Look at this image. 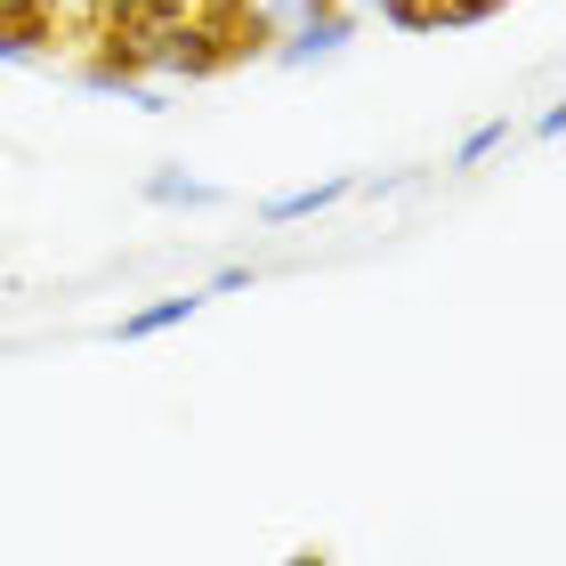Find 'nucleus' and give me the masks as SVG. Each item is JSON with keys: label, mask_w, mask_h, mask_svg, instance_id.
<instances>
[{"label": "nucleus", "mask_w": 566, "mask_h": 566, "mask_svg": "<svg viewBox=\"0 0 566 566\" xmlns=\"http://www.w3.org/2000/svg\"><path fill=\"white\" fill-rule=\"evenodd\" d=\"M348 41H356V9H348V0H324L307 24H292V33L275 41V65H292V73L300 65H324V57H340Z\"/></svg>", "instance_id": "obj_1"}, {"label": "nucleus", "mask_w": 566, "mask_h": 566, "mask_svg": "<svg viewBox=\"0 0 566 566\" xmlns=\"http://www.w3.org/2000/svg\"><path fill=\"white\" fill-rule=\"evenodd\" d=\"M178 17H187V0H114V9H106V33H114L122 57H138V49H146L154 33H170Z\"/></svg>", "instance_id": "obj_2"}, {"label": "nucleus", "mask_w": 566, "mask_h": 566, "mask_svg": "<svg viewBox=\"0 0 566 566\" xmlns=\"http://www.w3.org/2000/svg\"><path fill=\"white\" fill-rule=\"evenodd\" d=\"M324 0H235V17H243V33H235V49H275L292 24H307Z\"/></svg>", "instance_id": "obj_3"}, {"label": "nucleus", "mask_w": 566, "mask_h": 566, "mask_svg": "<svg viewBox=\"0 0 566 566\" xmlns=\"http://www.w3.org/2000/svg\"><path fill=\"white\" fill-rule=\"evenodd\" d=\"M356 195V178H316V187H292V195H275L268 202V227H300V219H316V211H332V202H348Z\"/></svg>", "instance_id": "obj_4"}, {"label": "nucleus", "mask_w": 566, "mask_h": 566, "mask_svg": "<svg viewBox=\"0 0 566 566\" xmlns=\"http://www.w3.org/2000/svg\"><path fill=\"white\" fill-rule=\"evenodd\" d=\"M202 307V292H170V300H146V307H130V316L114 324V340H154V332H170V324H187Z\"/></svg>", "instance_id": "obj_5"}, {"label": "nucleus", "mask_w": 566, "mask_h": 566, "mask_svg": "<svg viewBox=\"0 0 566 566\" xmlns=\"http://www.w3.org/2000/svg\"><path fill=\"white\" fill-rule=\"evenodd\" d=\"M146 202H163V211H211L219 187H202V178H187V170H154L146 178Z\"/></svg>", "instance_id": "obj_6"}, {"label": "nucleus", "mask_w": 566, "mask_h": 566, "mask_svg": "<svg viewBox=\"0 0 566 566\" xmlns=\"http://www.w3.org/2000/svg\"><path fill=\"white\" fill-rule=\"evenodd\" d=\"M502 146H510V122H478V130L461 138V154H453V170H478V163H494Z\"/></svg>", "instance_id": "obj_7"}, {"label": "nucleus", "mask_w": 566, "mask_h": 566, "mask_svg": "<svg viewBox=\"0 0 566 566\" xmlns=\"http://www.w3.org/2000/svg\"><path fill=\"white\" fill-rule=\"evenodd\" d=\"M380 17H389L397 33H429V24H437V0H389Z\"/></svg>", "instance_id": "obj_8"}, {"label": "nucleus", "mask_w": 566, "mask_h": 566, "mask_svg": "<svg viewBox=\"0 0 566 566\" xmlns=\"http://www.w3.org/2000/svg\"><path fill=\"white\" fill-rule=\"evenodd\" d=\"M243 283H251V268H219V275H211V292H202V300H219V292H243Z\"/></svg>", "instance_id": "obj_9"}, {"label": "nucleus", "mask_w": 566, "mask_h": 566, "mask_svg": "<svg viewBox=\"0 0 566 566\" xmlns=\"http://www.w3.org/2000/svg\"><path fill=\"white\" fill-rule=\"evenodd\" d=\"M283 566H332V558H316V551H300V558H283Z\"/></svg>", "instance_id": "obj_10"}, {"label": "nucleus", "mask_w": 566, "mask_h": 566, "mask_svg": "<svg viewBox=\"0 0 566 566\" xmlns=\"http://www.w3.org/2000/svg\"><path fill=\"white\" fill-rule=\"evenodd\" d=\"M348 9H356V17H365V9H389V0H348Z\"/></svg>", "instance_id": "obj_11"}]
</instances>
